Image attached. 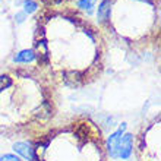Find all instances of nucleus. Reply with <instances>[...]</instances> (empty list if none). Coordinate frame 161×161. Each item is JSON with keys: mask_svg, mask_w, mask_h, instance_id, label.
Returning <instances> with one entry per match:
<instances>
[{"mask_svg": "<svg viewBox=\"0 0 161 161\" xmlns=\"http://www.w3.org/2000/svg\"><path fill=\"white\" fill-rule=\"evenodd\" d=\"M56 116L53 91L40 79L19 73L8 88L0 91V133L41 135Z\"/></svg>", "mask_w": 161, "mask_h": 161, "instance_id": "f257e3e1", "label": "nucleus"}, {"mask_svg": "<svg viewBox=\"0 0 161 161\" xmlns=\"http://www.w3.org/2000/svg\"><path fill=\"white\" fill-rule=\"evenodd\" d=\"M32 161H107V144L98 125L85 116L42 132Z\"/></svg>", "mask_w": 161, "mask_h": 161, "instance_id": "f03ea898", "label": "nucleus"}, {"mask_svg": "<svg viewBox=\"0 0 161 161\" xmlns=\"http://www.w3.org/2000/svg\"><path fill=\"white\" fill-rule=\"evenodd\" d=\"M138 161H160V117L149 123L136 138Z\"/></svg>", "mask_w": 161, "mask_h": 161, "instance_id": "7ed1b4c3", "label": "nucleus"}, {"mask_svg": "<svg viewBox=\"0 0 161 161\" xmlns=\"http://www.w3.org/2000/svg\"><path fill=\"white\" fill-rule=\"evenodd\" d=\"M34 54L37 56L40 63H47L48 62V50L44 41H37L35 42V51Z\"/></svg>", "mask_w": 161, "mask_h": 161, "instance_id": "20e7f679", "label": "nucleus"}, {"mask_svg": "<svg viewBox=\"0 0 161 161\" xmlns=\"http://www.w3.org/2000/svg\"><path fill=\"white\" fill-rule=\"evenodd\" d=\"M13 149H15L18 154H21L22 157H25L26 160H31V161H32V148H31L28 144H24V142H18V144H15Z\"/></svg>", "mask_w": 161, "mask_h": 161, "instance_id": "39448f33", "label": "nucleus"}, {"mask_svg": "<svg viewBox=\"0 0 161 161\" xmlns=\"http://www.w3.org/2000/svg\"><path fill=\"white\" fill-rule=\"evenodd\" d=\"M120 135H122V129L116 132L114 135H111V136H110V141H108V148H107V149L110 151V154L113 155V157H116V155H117V151H116V149L119 148Z\"/></svg>", "mask_w": 161, "mask_h": 161, "instance_id": "423d86ee", "label": "nucleus"}, {"mask_svg": "<svg viewBox=\"0 0 161 161\" xmlns=\"http://www.w3.org/2000/svg\"><path fill=\"white\" fill-rule=\"evenodd\" d=\"M108 16H110V0H103L98 8V19L106 22Z\"/></svg>", "mask_w": 161, "mask_h": 161, "instance_id": "0eeeda50", "label": "nucleus"}, {"mask_svg": "<svg viewBox=\"0 0 161 161\" xmlns=\"http://www.w3.org/2000/svg\"><path fill=\"white\" fill-rule=\"evenodd\" d=\"M130 135H126L125 138L122 139V142L119 144V148H120V155L123 158L129 157V154H130V148H132V144H130Z\"/></svg>", "mask_w": 161, "mask_h": 161, "instance_id": "6e6552de", "label": "nucleus"}, {"mask_svg": "<svg viewBox=\"0 0 161 161\" xmlns=\"http://www.w3.org/2000/svg\"><path fill=\"white\" fill-rule=\"evenodd\" d=\"M34 57L35 56L32 50H24L19 54L15 56V62H18V63H28L31 60H34Z\"/></svg>", "mask_w": 161, "mask_h": 161, "instance_id": "1a4fd4ad", "label": "nucleus"}, {"mask_svg": "<svg viewBox=\"0 0 161 161\" xmlns=\"http://www.w3.org/2000/svg\"><path fill=\"white\" fill-rule=\"evenodd\" d=\"M37 10V3L32 0H25L24 3V13H32Z\"/></svg>", "mask_w": 161, "mask_h": 161, "instance_id": "9d476101", "label": "nucleus"}, {"mask_svg": "<svg viewBox=\"0 0 161 161\" xmlns=\"http://www.w3.org/2000/svg\"><path fill=\"white\" fill-rule=\"evenodd\" d=\"M94 3H95V0H79L78 2V6L82 9H88V10H91L94 6Z\"/></svg>", "mask_w": 161, "mask_h": 161, "instance_id": "9b49d317", "label": "nucleus"}, {"mask_svg": "<svg viewBox=\"0 0 161 161\" xmlns=\"http://www.w3.org/2000/svg\"><path fill=\"white\" fill-rule=\"evenodd\" d=\"M0 161H21L18 157H15V155H10V154H6V155H3V157H0Z\"/></svg>", "mask_w": 161, "mask_h": 161, "instance_id": "f8f14e48", "label": "nucleus"}, {"mask_svg": "<svg viewBox=\"0 0 161 161\" xmlns=\"http://www.w3.org/2000/svg\"><path fill=\"white\" fill-rule=\"evenodd\" d=\"M24 18H25V13H24V12H22V13H16L18 22H22V21H24Z\"/></svg>", "mask_w": 161, "mask_h": 161, "instance_id": "ddd939ff", "label": "nucleus"}, {"mask_svg": "<svg viewBox=\"0 0 161 161\" xmlns=\"http://www.w3.org/2000/svg\"><path fill=\"white\" fill-rule=\"evenodd\" d=\"M44 2H47V3H60L62 0H44Z\"/></svg>", "mask_w": 161, "mask_h": 161, "instance_id": "4468645a", "label": "nucleus"}]
</instances>
